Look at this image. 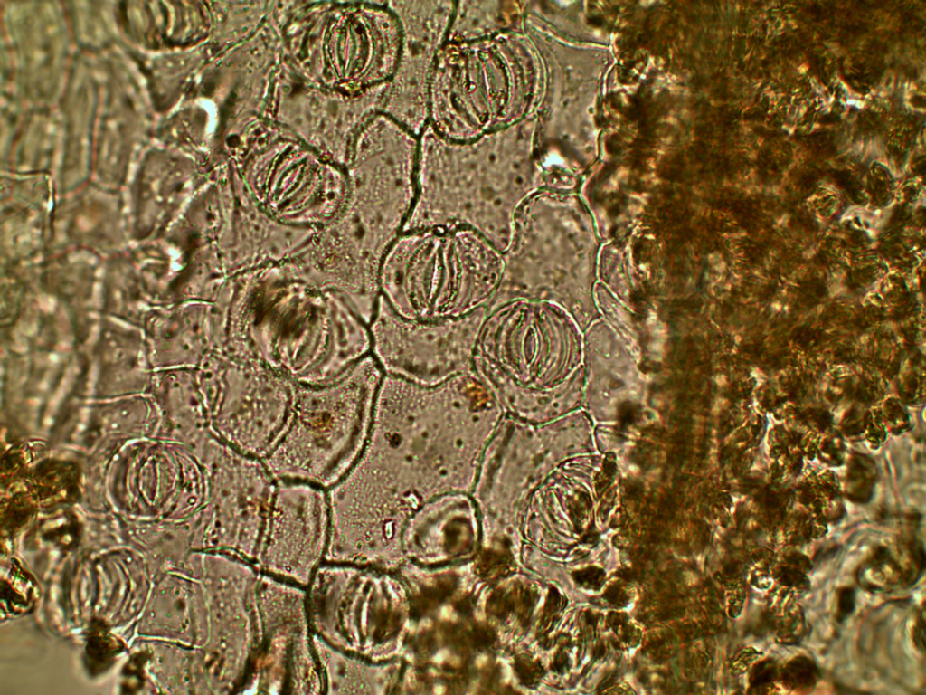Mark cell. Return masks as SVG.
<instances>
[{"mask_svg": "<svg viewBox=\"0 0 926 695\" xmlns=\"http://www.w3.org/2000/svg\"><path fill=\"white\" fill-rule=\"evenodd\" d=\"M223 311L224 354L264 364L297 384L333 380L371 353L369 325L347 299L291 261L233 277Z\"/></svg>", "mask_w": 926, "mask_h": 695, "instance_id": "cell-1", "label": "cell"}, {"mask_svg": "<svg viewBox=\"0 0 926 695\" xmlns=\"http://www.w3.org/2000/svg\"><path fill=\"white\" fill-rule=\"evenodd\" d=\"M504 265L503 252L473 229L406 228L381 261L379 293L404 319H457L492 304Z\"/></svg>", "mask_w": 926, "mask_h": 695, "instance_id": "cell-2", "label": "cell"}, {"mask_svg": "<svg viewBox=\"0 0 926 695\" xmlns=\"http://www.w3.org/2000/svg\"><path fill=\"white\" fill-rule=\"evenodd\" d=\"M384 373L372 353L333 380L297 384L286 428L261 460L277 481L328 490L361 455Z\"/></svg>", "mask_w": 926, "mask_h": 695, "instance_id": "cell-3", "label": "cell"}, {"mask_svg": "<svg viewBox=\"0 0 926 695\" xmlns=\"http://www.w3.org/2000/svg\"><path fill=\"white\" fill-rule=\"evenodd\" d=\"M530 61L513 36L453 41L437 52L428 83L433 129L467 144L521 121L531 95Z\"/></svg>", "mask_w": 926, "mask_h": 695, "instance_id": "cell-4", "label": "cell"}, {"mask_svg": "<svg viewBox=\"0 0 926 695\" xmlns=\"http://www.w3.org/2000/svg\"><path fill=\"white\" fill-rule=\"evenodd\" d=\"M196 378L213 434L262 460L286 428L297 383L264 364L224 353L208 357Z\"/></svg>", "mask_w": 926, "mask_h": 695, "instance_id": "cell-5", "label": "cell"}, {"mask_svg": "<svg viewBox=\"0 0 926 695\" xmlns=\"http://www.w3.org/2000/svg\"><path fill=\"white\" fill-rule=\"evenodd\" d=\"M243 159L250 197L277 221L321 230L343 211L349 179L328 159L286 138L251 148Z\"/></svg>", "mask_w": 926, "mask_h": 695, "instance_id": "cell-6", "label": "cell"}, {"mask_svg": "<svg viewBox=\"0 0 926 695\" xmlns=\"http://www.w3.org/2000/svg\"><path fill=\"white\" fill-rule=\"evenodd\" d=\"M307 53L326 85L362 91L395 74L402 53V29L390 10L370 5L335 7L308 32Z\"/></svg>", "mask_w": 926, "mask_h": 695, "instance_id": "cell-7", "label": "cell"}, {"mask_svg": "<svg viewBox=\"0 0 926 695\" xmlns=\"http://www.w3.org/2000/svg\"><path fill=\"white\" fill-rule=\"evenodd\" d=\"M259 608L260 643L239 693H324L307 588L261 572Z\"/></svg>", "mask_w": 926, "mask_h": 695, "instance_id": "cell-8", "label": "cell"}, {"mask_svg": "<svg viewBox=\"0 0 926 695\" xmlns=\"http://www.w3.org/2000/svg\"><path fill=\"white\" fill-rule=\"evenodd\" d=\"M487 309L437 321L396 314L382 299L369 324L371 353L384 375L420 384L472 372V357Z\"/></svg>", "mask_w": 926, "mask_h": 695, "instance_id": "cell-9", "label": "cell"}, {"mask_svg": "<svg viewBox=\"0 0 926 695\" xmlns=\"http://www.w3.org/2000/svg\"><path fill=\"white\" fill-rule=\"evenodd\" d=\"M329 524L326 489L300 481H277L256 566L307 588L324 562Z\"/></svg>", "mask_w": 926, "mask_h": 695, "instance_id": "cell-10", "label": "cell"}, {"mask_svg": "<svg viewBox=\"0 0 926 695\" xmlns=\"http://www.w3.org/2000/svg\"><path fill=\"white\" fill-rule=\"evenodd\" d=\"M879 409L888 433L901 435L910 430L911 414L902 400L888 396L883 400Z\"/></svg>", "mask_w": 926, "mask_h": 695, "instance_id": "cell-11", "label": "cell"}, {"mask_svg": "<svg viewBox=\"0 0 926 695\" xmlns=\"http://www.w3.org/2000/svg\"><path fill=\"white\" fill-rule=\"evenodd\" d=\"M816 458L828 467H840L846 462V444L839 431L820 433Z\"/></svg>", "mask_w": 926, "mask_h": 695, "instance_id": "cell-12", "label": "cell"}, {"mask_svg": "<svg viewBox=\"0 0 926 695\" xmlns=\"http://www.w3.org/2000/svg\"><path fill=\"white\" fill-rule=\"evenodd\" d=\"M869 413L870 407H867L866 405L853 402L842 415L839 433L844 437L849 439H855L857 437L864 439Z\"/></svg>", "mask_w": 926, "mask_h": 695, "instance_id": "cell-13", "label": "cell"}, {"mask_svg": "<svg viewBox=\"0 0 926 695\" xmlns=\"http://www.w3.org/2000/svg\"><path fill=\"white\" fill-rule=\"evenodd\" d=\"M888 432L882 419L879 406L870 408L868 423L864 433V439L873 449L880 447L886 440Z\"/></svg>", "mask_w": 926, "mask_h": 695, "instance_id": "cell-14", "label": "cell"}, {"mask_svg": "<svg viewBox=\"0 0 926 695\" xmlns=\"http://www.w3.org/2000/svg\"><path fill=\"white\" fill-rule=\"evenodd\" d=\"M303 253H304V252H303ZM303 253H302V255H301V256H302V257H301V260H302L303 263L305 264V266L307 267V270L309 271V272H310V273L312 274V276H313V277H314V278H315V279H316V280H317V281H318L319 283H321V284L325 285L324 283H322V282H321V281H319V280H318V279H317V277L315 276V274H314V273H313V272H312V271H311L309 270V268L307 267V264L305 263V262H304V260H303ZM325 286H326V285H325ZM326 287H328V286H326ZM329 288H331V287H329ZM331 289H333V288H331ZM334 290H335V289H334ZM337 291H338V290H337ZM339 292H340V291H339ZM342 294H343V293H342ZM345 297H346V296H345ZM346 298H347V297H346ZM379 298H380V297H379ZM347 299H348V298H347ZM348 300H349V299H348ZM350 301H351V300H350ZM351 302H352V301H351ZM352 304H353V305H354V307H355V308H356V309H358V310H359L360 312H362V313H364V314H372V313H373V311L375 310V309H376V307H377V304H378V302H377L376 306H375V307H374L373 309H361V308L357 307V306H356V305H355L354 303H353V302H352Z\"/></svg>", "mask_w": 926, "mask_h": 695, "instance_id": "cell-15", "label": "cell"}]
</instances>
